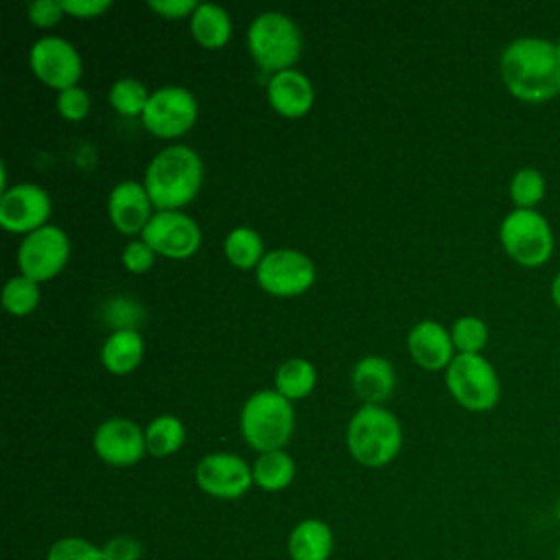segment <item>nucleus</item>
Masks as SVG:
<instances>
[{
    "label": "nucleus",
    "mask_w": 560,
    "mask_h": 560,
    "mask_svg": "<svg viewBox=\"0 0 560 560\" xmlns=\"http://www.w3.org/2000/svg\"><path fill=\"white\" fill-rule=\"evenodd\" d=\"M50 210V195L33 182L13 184L0 195V225L13 234L26 236L44 228Z\"/></svg>",
    "instance_id": "13"
},
{
    "label": "nucleus",
    "mask_w": 560,
    "mask_h": 560,
    "mask_svg": "<svg viewBox=\"0 0 560 560\" xmlns=\"http://www.w3.org/2000/svg\"><path fill=\"white\" fill-rule=\"evenodd\" d=\"M190 33L206 48H221L232 35L230 13L214 2H199L190 15Z\"/></svg>",
    "instance_id": "22"
},
{
    "label": "nucleus",
    "mask_w": 560,
    "mask_h": 560,
    "mask_svg": "<svg viewBox=\"0 0 560 560\" xmlns=\"http://www.w3.org/2000/svg\"><path fill=\"white\" fill-rule=\"evenodd\" d=\"M499 241L503 252L521 267H542L556 247L553 230L538 210L514 208L499 225Z\"/></svg>",
    "instance_id": "6"
},
{
    "label": "nucleus",
    "mask_w": 560,
    "mask_h": 560,
    "mask_svg": "<svg viewBox=\"0 0 560 560\" xmlns=\"http://www.w3.org/2000/svg\"><path fill=\"white\" fill-rule=\"evenodd\" d=\"M57 109L66 120H83L90 112V94L81 85L66 88L57 94Z\"/></svg>",
    "instance_id": "33"
},
{
    "label": "nucleus",
    "mask_w": 560,
    "mask_h": 560,
    "mask_svg": "<svg viewBox=\"0 0 560 560\" xmlns=\"http://www.w3.org/2000/svg\"><path fill=\"white\" fill-rule=\"evenodd\" d=\"M256 282L271 295L293 298L315 282V262L291 247L271 249L256 267Z\"/></svg>",
    "instance_id": "9"
},
{
    "label": "nucleus",
    "mask_w": 560,
    "mask_h": 560,
    "mask_svg": "<svg viewBox=\"0 0 560 560\" xmlns=\"http://www.w3.org/2000/svg\"><path fill=\"white\" fill-rule=\"evenodd\" d=\"M352 387L370 405H381L387 400L396 385V374L385 357L368 354L352 368Z\"/></svg>",
    "instance_id": "19"
},
{
    "label": "nucleus",
    "mask_w": 560,
    "mask_h": 560,
    "mask_svg": "<svg viewBox=\"0 0 560 560\" xmlns=\"http://www.w3.org/2000/svg\"><path fill=\"white\" fill-rule=\"evenodd\" d=\"M120 260H122V267L131 273H142L147 269H151L153 260H155V252L140 238V241H129L125 247H122V254H120Z\"/></svg>",
    "instance_id": "34"
},
{
    "label": "nucleus",
    "mask_w": 560,
    "mask_h": 560,
    "mask_svg": "<svg viewBox=\"0 0 560 560\" xmlns=\"http://www.w3.org/2000/svg\"><path fill=\"white\" fill-rule=\"evenodd\" d=\"M2 304L11 315H28L39 304V282L24 273L11 276L2 289Z\"/></svg>",
    "instance_id": "29"
},
{
    "label": "nucleus",
    "mask_w": 560,
    "mask_h": 560,
    "mask_svg": "<svg viewBox=\"0 0 560 560\" xmlns=\"http://www.w3.org/2000/svg\"><path fill=\"white\" fill-rule=\"evenodd\" d=\"M28 20L35 24V26H52L61 20V15L66 13L63 11V2L61 0H35L28 4Z\"/></svg>",
    "instance_id": "36"
},
{
    "label": "nucleus",
    "mask_w": 560,
    "mask_h": 560,
    "mask_svg": "<svg viewBox=\"0 0 560 560\" xmlns=\"http://www.w3.org/2000/svg\"><path fill=\"white\" fill-rule=\"evenodd\" d=\"M335 547L332 529L322 518H302L289 534L287 551L291 560H328Z\"/></svg>",
    "instance_id": "20"
},
{
    "label": "nucleus",
    "mask_w": 560,
    "mask_h": 560,
    "mask_svg": "<svg viewBox=\"0 0 560 560\" xmlns=\"http://www.w3.org/2000/svg\"><path fill=\"white\" fill-rule=\"evenodd\" d=\"M346 444L350 455L368 468L389 464L402 446V427L383 405H361L348 422Z\"/></svg>",
    "instance_id": "3"
},
{
    "label": "nucleus",
    "mask_w": 560,
    "mask_h": 560,
    "mask_svg": "<svg viewBox=\"0 0 560 560\" xmlns=\"http://www.w3.org/2000/svg\"><path fill=\"white\" fill-rule=\"evenodd\" d=\"M295 424L293 402L278 389L254 392L241 409V435L258 453L282 448Z\"/></svg>",
    "instance_id": "4"
},
{
    "label": "nucleus",
    "mask_w": 560,
    "mask_h": 560,
    "mask_svg": "<svg viewBox=\"0 0 560 560\" xmlns=\"http://www.w3.org/2000/svg\"><path fill=\"white\" fill-rule=\"evenodd\" d=\"M197 112V98L188 88L162 85L151 92L142 122L158 138H177L195 125Z\"/></svg>",
    "instance_id": "8"
},
{
    "label": "nucleus",
    "mask_w": 560,
    "mask_h": 560,
    "mask_svg": "<svg viewBox=\"0 0 560 560\" xmlns=\"http://www.w3.org/2000/svg\"><path fill=\"white\" fill-rule=\"evenodd\" d=\"M195 481L206 494L228 501L243 497L254 486L252 466L241 455L225 451L203 455L195 468Z\"/></svg>",
    "instance_id": "14"
},
{
    "label": "nucleus",
    "mask_w": 560,
    "mask_h": 560,
    "mask_svg": "<svg viewBox=\"0 0 560 560\" xmlns=\"http://www.w3.org/2000/svg\"><path fill=\"white\" fill-rule=\"evenodd\" d=\"M153 201L142 182L122 179L107 197V214L120 234H142L153 217Z\"/></svg>",
    "instance_id": "16"
},
{
    "label": "nucleus",
    "mask_w": 560,
    "mask_h": 560,
    "mask_svg": "<svg viewBox=\"0 0 560 560\" xmlns=\"http://www.w3.org/2000/svg\"><path fill=\"white\" fill-rule=\"evenodd\" d=\"M549 293H551V302L556 304V308L560 311V271L553 276V280H551V289H549Z\"/></svg>",
    "instance_id": "39"
},
{
    "label": "nucleus",
    "mask_w": 560,
    "mask_h": 560,
    "mask_svg": "<svg viewBox=\"0 0 560 560\" xmlns=\"http://www.w3.org/2000/svg\"><path fill=\"white\" fill-rule=\"evenodd\" d=\"M315 383H317L315 365L308 359H302V357H293V359L282 361L276 368V374H273L276 389L289 400H298V398L308 396L315 389Z\"/></svg>",
    "instance_id": "24"
},
{
    "label": "nucleus",
    "mask_w": 560,
    "mask_h": 560,
    "mask_svg": "<svg viewBox=\"0 0 560 560\" xmlns=\"http://www.w3.org/2000/svg\"><path fill=\"white\" fill-rule=\"evenodd\" d=\"M451 339L457 354H481L488 343V326L477 315H462L451 326Z\"/></svg>",
    "instance_id": "30"
},
{
    "label": "nucleus",
    "mask_w": 560,
    "mask_h": 560,
    "mask_svg": "<svg viewBox=\"0 0 560 560\" xmlns=\"http://www.w3.org/2000/svg\"><path fill=\"white\" fill-rule=\"evenodd\" d=\"M407 348L413 361L429 372L446 370L453 357L457 354L451 339V330H446L435 319H422L413 324L411 330L407 332Z\"/></svg>",
    "instance_id": "17"
},
{
    "label": "nucleus",
    "mask_w": 560,
    "mask_h": 560,
    "mask_svg": "<svg viewBox=\"0 0 560 560\" xmlns=\"http://www.w3.org/2000/svg\"><path fill=\"white\" fill-rule=\"evenodd\" d=\"M28 66L39 81L59 92L79 85L77 81L83 70L77 46L59 35H44L35 39L28 48Z\"/></svg>",
    "instance_id": "11"
},
{
    "label": "nucleus",
    "mask_w": 560,
    "mask_h": 560,
    "mask_svg": "<svg viewBox=\"0 0 560 560\" xmlns=\"http://www.w3.org/2000/svg\"><path fill=\"white\" fill-rule=\"evenodd\" d=\"M508 92L523 103H547L560 94V39L538 35L512 39L499 57Z\"/></svg>",
    "instance_id": "1"
},
{
    "label": "nucleus",
    "mask_w": 560,
    "mask_h": 560,
    "mask_svg": "<svg viewBox=\"0 0 560 560\" xmlns=\"http://www.w3.org/2000/svg\"><path fill=\"white\" fill-rule=\"evenodd\" d=\"M151 92L133 77H120L109 85V103L122 116H142Z\"/></svg>",
    "instance_id": "28"
},
{
    "label": "nucleus",
    "mask_w": 560,
    "mask_h": 560,
    "mask_svg": "<svg viewBox=\"0 0 560 560\" xmlns=\"http://www.w3.org/2000/svg\"><path fill=\"white\" fill-rule=\"evenodd\" d=\"M203 164L188 144H168L158 151L144 171V188L158 210H179L201 188Z\"/></svg>",
    "instance_id": "2"
},
{
    "label": "nucleus",
    "mask_w": 560,
    "mask_h": 560,
    "mask_svg": "<svg viewBox=\"0 0 560 560\" xmlns=\"http://www.w3.org/2000/svg\"><path fill=\"white\" fill-rule=\"evenodd\" d=\"M197 4L199 2H195V0H149V7L168 20L192 15Z\"/></svg>",
    "instance_id": "37"
},
{
    "label": "nucleus",
    "mask_w": 560,
    "mask_h": 560,
    "mask_svg": "<svg viewBox=\"0 0 560 560\" xmlns=\"http://www.w3.org/2000/svg\"><path fill=\"white\" fill-rule=\"evenodd\" d=\"M144 354V341L138 330H112L101 346V363L112 374H129Z\"/></svg>",
    "instance_id": "21"
},
{
    "label": "nucleus",
    "mask_w": 560,
    "mask_h": 560,
    "mask_svg": "<svg viewBox=\"0 0 560 560\" xmlns=\"http://www.w3.org/2000/svg\"><path fill=\"white\" fill-rule=\"evenodd\" d=\"M184 440H186L184 422L171 413L155 416L144 429L147 453H151L153 457H168V455L177 453L182 448Z\"/></svg>",
    "instance_id": "26"
},
{
    "label": "nucleus",
    "mask_w": 560,
    "mask_h": 560,
    "mask_svg": "<svg viewBox=\"0 0 560 560\" xmlns=\"http://www.w3.org/2000/svg\"><path fill=\"white\" fill-rule=\"evenodd\" d=\"M70 258V238L68 234L46 223L44 228L26 234L18 247L20 273L28 276L35 282L50 280L57 276Z\"/></svg>",
    "instance_id": "10"
},
{
    "label": "nucleus",
    "mask_w": 560,
    "mask_h": 560,
    "mask_svg": "<svg viewBox=\"0 0 560 560\" xmlns=\"http://www.w3.org/2000/svg\"><path fill=\"white\" fill-rule=\"evenodd\" d=\"M556 560H560V545H558V549H556Z\"/></svg>",
    "instance_id": "41"
},
{
    "label": "nucleus",
    "mask_w": 560,
    "mask_h": 560,
    "mask_svg": "<svg viewBox=\"0 0 560 560\" xmlns=\"http://www.w3.org/2000/svg\"><path fill=\"white\" fill-rule=\"evenodd\" d=\"M142 313V306L127 295H114L105 302V322L114 326V330H138Z\"/></svg>",
    "instance_id": "32"
},
{
    "label": "nucleus",
    "mask_w": 560,
    "mask_h": 560,
    "mask_svg": "<svg viewBox=\"0 0 560 560\" xmlns=\"http://www.w3.org/2000/svg\"><path fill=\"white\" fill-rule=\"evenodd\" d=\"M247 48L254 61L267 72L289 70L302 50L298 24L280 11L258 13L247 28Z\"/></svg>",
    "instance_id": "5"
},
{
    "label": "nucleus",
    "mask_w": 560,
    "mask_h": 560,
    "mask_svg": "<svg viewBox=\"0 0 560 560\" xmlns=\"http://www.w3.org/2000/svg\"><path fill=\"white\" fill-rule=\"evenodd\" d=\"M508 192L514 208L536 210V206L545 199V192H547L545 175L534 166H523L512 175Z\"/></svg>",
    "instance_id": "27"
},
{
    "label": "nucleus",
    "mask_w": 560,
    "mask_h": 560,
    "mask_svg": "<svg viewBox=\"0 0 560 560\" xmlns=\"http://www.w3.org/2000/svg\"><path fill=\"white\" fill-rule=\"evenodd\" d=\"M101 549H103V560H140L142 558L140 540L129 534L112 536Z\"/></svg>",
    "instance_id": "35"
},
{
    "label": "nucleus",
    "mask_w": 560,
    "mask_h": 560,
    "mask_svg": "<svg viewBox=\"0 0 560 560\" xmlns=\"http://www.w3.org/2000/svg\"><path fill=\"white\" fill-rule=\"evenodd\" d=\"M223 254L238 269H256L267 252L262 236L254 228L236 225L223 241Z\"/></svg>",
    "instance_id": "25"
},
{
    "label": "nucleus",
    "mask_w": 560,
    "mask_h": 560,
    "mask_svg": "<svg viewBox=\"0 0 560 560\" xmlns=\"http://www.w3.org/2000/svg\"><path fill=\"white\" fill-rule=\"evenodd\" d=\"M446 389L468 411H490L501 398V381L483 354H455L444 372Z\"/></svg>",
    "instance_id": "7"
},
{
    "label": "nucleus",
    "mask_w": 560,
    "mask_h": 560,
    "mask_svg": "<svg viewBox=\"0 0 560 560\" xmlns=\"http://www.w3.org/2000/svg\"><path fill=\"white\" fill-rule=\"evenodd\" d=\"M267 98L278 114L287 118H298L313 107L315 88L304 72L289 68V70L273 72L269 77Z\"/></svg>",
    "instance_id": "18"
},
{
    "label": "nucleus",
    "mask_w": 560,
    "mask_h": 560,
    "mask_svg": "<svg viewBox=\"0 0 560 560\" xmlns=\"http://www.w3.org/2000/svg\"><path fill=\"white\" fill-rule=\"evenodd\" d=\"M46 560H103V549L83 536H66L48 547Z\"/></svg>",
    "instance_id": "31"
},
{
    "label": "nucleus",
    "mask_w": 560,
    "mask_h": 560,
    "mask_svg": "<svg viewBox=\"0 0 560 560\" xmlns=\"http://www.w3.org/2000/svg\"><path fill=\"white\" fill-rule=\"evenodd\" d=\"M252 477L254 486L265 492L284 490L295 477V462L284 448L260 453L252 464Z\"/></svg>",
    "instance_id": "23"
},
{
    "label": "nucleus",
    "mask_w": 560,
    "mask_h": 560,
    "mask_svg": "<svg viewBox=\"0 0 560 560\" xmlns=\"http://www.w3.org/2000/svg\"><path fill=\"white\" fill-rule=\"evenodd\" d=\"M140 238L168 258H188L201 245L199 223L182 210H158L144 225Z\"/></svg>",
    "instance_id": "12"
},
{
    "label": "nucleus",
    "mask_w": 560,
    "mask_h": 560,
    "mask_svg": "<svg viewBox=\"0 0 560 560\" xmlns=\"http://www.w3.org/2000/svg\"><path fill=\"white\" fill-rule=\"evenodd\" d=\"M92 444L98 459L109 466H133L147 453L144 429L122 416L103 420L94 431Z\"/></svg>",
    "instance_id": "15"
},
{
    "label": "nucleus",
    "mask_w": 560,
    "mask_h": 560,
    "mask_svg": "<svg viewBox=\"0 0 560 560\" xmlns=\"http://www.w3.org/2000/svg\"><path fill=\"white\" fill-rule=\"evenodd\" d=\"M556 521H558V525H560V494H558V499H556Z\"/></svg>",
    "instance_id": "40"
},
{
    "label": "nucleus",
    "mask_w": 560,
    "mask_h": 560,
    "mask_svg": "<svg viewBox=\"0 0 560 560\" xmlns=\"http://www.w3.org/2000/svg\"><path fill=\"white\" fill-rule=\"evenodd\" d=\"M63 11L74 18H96L112 7V0H61Z\"/></svg>",
    "instance_id": "38"
}]
</instances>
